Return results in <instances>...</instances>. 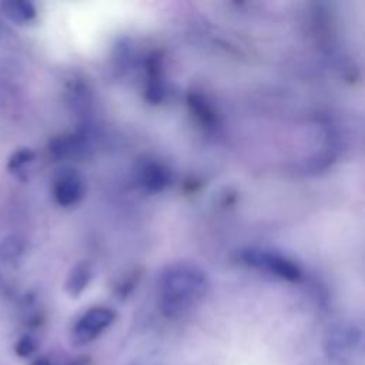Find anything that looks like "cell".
<instances>
[{
  "label": "cell",
  "instance_id": "cell-11",
  "mask_svg": "<svg viewBox=\"0 0 365 365\" xmlns=\"http://www.w3.org/2000/svg\"><path fill=\"white\" fill-rule=\"evenodd\" d=\"M36 349V342L33 341L31 336H23L19 339V342L16 344V352L20 356H29L33 354V351Z\"/></svg>",
  "mask_w": 365,
  "mask_h": 365
},
{
  "label": "cell",
  "instance_id": "cell-12",
  "mask_svg": "<svg viewBox=\"0 0 365 365\" xmlns=\"http://www.w3.org/2000/svg\"><path fill=\"white\" fill-rule=\"evenodd\" d=\"M31 365H51V362L48 359H46V358H38V359L33 361Z\"/></svg>",
  "mask_w": 365,
  "mask_h": 365
},
{
  "label": "cell",
  "instance_id": "cell-10",
  "mask_svg": "<svg viewBox=\"0 0 365 365\" xmlns=\"http://www.w3.org/2000/svg\"><path fill=\"white\" fill-rule=\"evenodd\" d=\"M36 160V153L31 148L27 147H21L19 150H16L7 161V170L10 173H20L21 170H24L27 165H30L33 161Z\"/></svg>",
  "mask_w": 365,
  "mask_h": 365
},
{
  "label": "cell",
  "instance_id": "cell-8",
  "mask_svg": "<svg viewBox=\"0 0 365 365\" xmlns=\"http://www.w3.org/2000/svg\"><path fill=\"white\" fill-rule=\"evenodd\" d=\"M90 279H91V267H90V264L86 262V261L77 262L70 269V272L66 278V284H64L66 292L70 297L77 298L87 288Z\"/></svg>",
  "mask_w": 365,
  "mask_h": 365
},
{
  "label": "cell",
  "instance_id": "cell-9",
  "mask_svg": "<svg viewBox=\"0 0 365 365\" xmlns=\"http://www.w3.org/2000/svg\"><path fill=\"white\" fill-rule=\"evenodd\" d=\"M24 242L17 235L6 237L0 242V261L7 265H16L20 262L24 254Z\"/></svg>",
  "mask_w": 365,
  "mask_h": 365
},
{
  "label": "cell",
  "instance_id": "cell-3",
  "mask_svg": "<svg viewBox=\"0 0 365 365\" xmlns=\"http://www.w3.org/2000/svg\"><path fill=\"white\" fill-rule=\"evenodd\" d=\"M115 321V312L108 307H93L86 311L71 329L74 345H87L97 339Z\"/></svg>",
  "mask_w": 365,
  "mask_h": 365
},
{
  "label": "cell",
  "instance_id": "cell-1",
  "mask_svg": "<svg viewBox=\"0 0 365 365\" xmlns=\"http://www.w3.org/2000/svg\"><path fill=\"white\" fill-rule=\"evenodd\" d=\"M157 287L163 312L177 317L188 311L207 294L208 278L197 264L180 261L163 269Z\"/></svg>",
  "mask_w": 365,
  "mask_h": 365
},
{
  "label": "cell",
  "instance_id": "cell-7",
  "mask_svg": "<svg viewBox=\"0 0 365 365\" xmlns=\"http://www.w3.org/2000/svg\"><path fill=\"white\" fill-rule=\"evenodd\" d=\"M1 13L14 24H30L37 17V10L31 1L27 0H7L0 3Z\"/></svg>",
  "mask_w": 365,
  "mask_h": 365
},
{
  "label": "cell",
  "instance_id": "cell-6",
  "mask_svg": "<svg viewBox=\"0 0 365 365\" xmlns=\"http://www.w3.org/2000/svg\"><path fill=\"white\" fill-rule=\"evenodd\" d=\"M137 180L147 191L158 192L171 182V173L164 164L154 160H145L137 167Z\"/></svg>",
  "mask_w": 365,
  "mask_h": 365
},
{
  "label": "cell",
  "instance_id": "cell-5",
  "mask_svg": "<svg viewBox=\"0 0 365 365\" xmlns=\"http://www.w3.org/2000/svg\"><path fill=\"white\" fill-rule=\"evenodd\" d=\"M361 344L362 335L355 327L339 325L329 332L325 349L331 359L345 362L355 356L356 351L361 349Z\"/></svg>",
  "mask_w": 365,
  "mask_h": 365
},
{
  "label": "cell",
  "instance_id": "cell-2",
  "mask_svg": "<svg viewBox=\"0 0 365 365\" xmlns=\"http://www.w3.org/2000/svg\"><path fill=\"white\" fill-rule=\"evenodd\" d=\"M240 259L242 264L265 271L274 277L285 281L295 282L302 277L301 267L291 258L269 250L262 248H247L240 252Z\"/></svg>",
  "mask_w": 365,
  "mask_h": 365
},
{
  "label": "cell",
  "instance_id": "cell-4",
  "mask_svg": "<svg viewBox=\"0 0 365 365\" xmlns=\"http://www.w3.org/2000/svg\"><path fill=\"white\" fill-rule=\"evenodd\" d=\"M86 192V182L81 174L70 167L58 170L51 181V195L57 205L63 208L77 205Z\"/></svg>",
  "mask_w": 365,
  "mask_h": 365
}]
</instances>
